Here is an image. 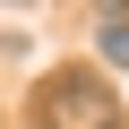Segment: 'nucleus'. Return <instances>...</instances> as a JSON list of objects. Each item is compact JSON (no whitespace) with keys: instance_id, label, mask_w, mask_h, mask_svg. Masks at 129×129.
I'll return each mask as SVG.
<instances>
[{"instance_id":"f03ea898","label":"nucleus","mask_w":129,"mask_h":129,"mask_svg":"<svg viewBox=\"0 0 129 129\" xmlns=\"http://www.w3.org/2000/svg\"><path fill=\"white\" fill-rule=\"evenodd\" d=\"M95 43L112 69H129V9H95Z\"/></svg>"},{"instance_id":"f257e3e1","label":"nucleus","mask_w":129,"mask_h":129,"mask_svg":"<svg viewBox=\"0 0 129 129\" xmlns=\"http://www.w3.org/2000/svg\"><path fill=\"white\" fill-rule=\"evenodd\" d=\"M35 129H120V95L95 78V60H69L52 69L35 95Z\"/></svg>"}]
</instances>
